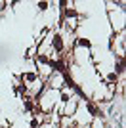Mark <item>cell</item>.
<instances>
[{"mask_svg": "<svg viewBox=\"0 0 126 128\" xmlns=\"http://www.w3.org/2000/svg\"><path fill=\"white\" fill-rule=\"evenodd\" d=\"M52 46H54L56 50H58V52H61V50H63V40H61V36H59V34H56V36H54Z\"/></svg>", "mask_w": 126, "mask_h": 128, "instance_id": "cell-1", "label": "cell"}, {"mask_svg": "<svg viewBox=\"0 0 126 128\" xmlns=\"http://www.w3.org/2000/svg\"><path fill=\"white\" fill-rule=\"evenodd\" d=\"M86 105H88V111L92 113L94 117H100V109H98V107H96L94 103H90V102H88V103H86Z\"/></svg>", "mask_w": 126, "mask_h": 128, "instance_id": "cell-2", "label": "cell"}, {"mask_svg": "<svg viewBox=\"0 0 126 128\" xmlns=\"http://www.w3.org/2000/svg\"><path fill=\"white\" fill-rule=\"evenodd\" d=\"M78 44H80V46H84V48H90V40H86V38H80Z\"/></svg>", "mask_w": 126, "mask_h": 128, "instance_id": "cell-3", "label": "cell"}, {"mask_svg": "<svg viewBox=\"0 0 126 128\" xmlns=\"http://www.w3.org/2000/svg\"><path fill=\"white\" fill-rule=\"evenodd\" d=\"M65 16H67V17H74V16H76V12L69 8V10H65Z\"/></svg>", "mask_w": 126, "mask_h": 128, "instance_id": "cell-4", "label": "cell"}, {"mask_svg": "<svg viewBox=\"0 0 126 128\" xmlns=\"http://www.w3.org/2000/svg\"><path fill=\"white\" fill-rule=\"evenodd\" d=\"M122 71H124V65H122V59H120V61H118V65H116V75H118V73H122Z\"/></svg>", "mask_w": 126, "mask_h": 128, "instance_id": "cell-5", "label": "cell"}, {"mask_svg": "<svg viewBox=\"0 0 126 128\" xmlns=\"http://www.w3.org/2000/svg\"><path fill=\"white\" fill-rule=\"evenodd\" d=\"M25 109H27V111H31V109H32V102L27 100V102H25Z\"/></svg>", "mask_w": 126, "mask_h": 128, "instance_id": "cell-6", "label": "cell"}, {"mask_svg": "<svg viewBox=\"0 0 126 128\" xmlns=\"http://www.w3.org/2000/svg\"><path fill=\"white\" fill-rule=\"evenodd\" d=\"M38 8H40V10H46V8H48V2H38Z\"/></svg>", "mask_w": 126, "mask_h": 128, "instance_id": "cell-7", "label": "cell"}, {"mask_svg": "<svg viewBox=\"0 0 126 128\" xmlns=\"http://www.w3.org/2000/svg\"><path fill=\"white\" fill-rule=\"evenodd\" d=\"M109 80H111V82H115V80H116V73H111V75H109Z\"/></svg>", "mask_w": 126, "mask_h": 128, "instance_id": "cell-8", "label": "cell"}, {"mask_svg": "<svg viewBox=\"0 0 126 128\" xmlns=\"http://www.w3.org/2000/svg\"><path fill=\"white\" fill-rule=\"evenodd\" d=\"M25 78H27V80H34V78H36V76L32 75V73H29V75H25Z\"/></svg>", "mask_w": 126, "mask_h": 128, "instance_id": "cell-9", "label": "cell"}, {"mask_svg": "<svg viewBox=\"0 0 126 128\" xmlns=\"http://www.w3.org/2000/svg\"><path fill=\"white\" fill-rule=\"evenodd\" d=\"M38 126V120H31V128H36Z\"/></svg>", "mask_w": 126, "mask_h": 128, "instance_id": "cell-10", "label": "cell"}]
</instances>
